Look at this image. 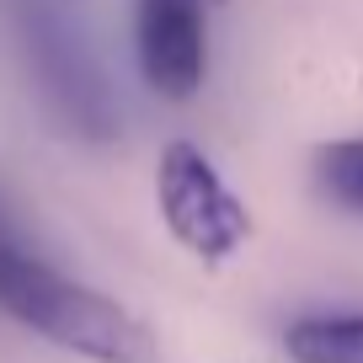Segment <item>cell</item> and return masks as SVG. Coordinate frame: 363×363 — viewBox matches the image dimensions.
I'll use <instances>...</instances> for the list:
<instances>
[{"mask_svg": "<svg viewBox=\"0 0 363 363\" xmlns=\"http://www.w3.org/2000/svg\"><path fill=\"white\" fill-rule=\"evenodd\" d=\"M315 182L331 203L363 214V134L358 139H337L315 155Z\"/></svg>", "mask_w": 363, "mask_h": 363, "instance_id": "8992f818", "label": "cell"}, {"mask_svg": "<svg viewBox=\"0 0 363 363\" xmlns=\"http://www.w3.org/2000/svg\"><path fill=\"white\" fill-rule=\"evenodd\" d=\"M0 240H16V225H11V214H6V198H0Z\"/></svg>", "mask_w": 363, "mask_h": 363, "instance_id": "52a82bcc", "label": "cell"}, {"mask_svg": "<svg viewBox=\"0 0 363 363\" xmlns=\"http://www.w3.org/2000/svg\"><path fill=\"white\" fill-rule=\"evenodd\" d=\"M294 363H363V315H320L299 320L284 337Z\"/></svg>", "mask_w": 363, "mask_h": 363, "instance_id": "5b68a950", "label": "cell"}, {"mask_svg": "<svg viewBox=\"0 0 363 363\" xmlns=\"http://www.w3.org/2000/svg\"><path fill=\"white\" fill-rule=\"evenodd\" d=\"M0 315L91 363H155V337L118 299L38 262L22 240H0Z\"/></svg>", "mask_w": 363, "mask_h": 363, "instance_id": "6da1fadb", "label": "cell"}, {"mask_svg": "<svg viewBox=\"0 0 363 363\" xmlns=\"http://www.w3.org/2000/svg\"><path fill=\"white\" fill-rule=\"evenodd\" d=\"M16 27V43L27 54L38 91L48 113L80 139H113L118 134V102L107 86V69L91 48L80 0H6Z\"/></svg>", "mask_w": 363, "mask_h": 363, "instance_id": "7a4b0ae2", "label": "cell"}, {"mask_svg": "<svg viewBox=\"0 0 363 363\" xmlns=\"http://www.w3.org/2000/svg\"><path fill=\"white\" fill-rule=\"evenodd\" d=\"M134 59L155 96L187 102L208 69L203 0H134Z\"/></svg>", "mask_w": 363, "mask_h": 363, "instance_id": "277c9868", "label": "cell"}, {"mask_svg": "<svg viewBox=\"0 0 363 363\" xmlns=\"http://www.w3.org/2000/svg\"><path fill=\"white\" fill-rule=\"evenodd\" d=\"M155 198H160V214H166L171 235L187 251H198V257H230L251 235V219L240 208V198L225 187L214 160L198 145H187V139H171L160 150Z\"/></svg>", "mask_w": 363, "mask_h": 363, "instance_id": "3957f363", "label": "cell"}]
</instances>
